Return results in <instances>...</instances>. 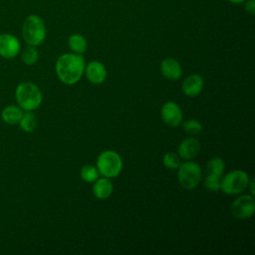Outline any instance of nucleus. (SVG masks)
<instances>
[{"instance_id": "23", "label": "nucleus", "mask_w": 255, "mask_h": 255, "mask_svg": "<svg viewBox=\"0 0 255 255\" xmlns=\"http://www.w3.org/2000/svg\"><path fill=\"white\" fill-rule=\"evenodd\" d=\"M244 8L248 13H250L251 15H254V12H255V2H254V0L247 1L244 5Z\"/></svg>"}, {"instance_id": "13", "label": "nucleus", "mask_w": 255, "mask_h": 255, "mask_svg": "<svg viewBox=\"0 0 255 255\" xmlns=\"http://www.w3.org/2000/svg\"><path fill=\"white\" fill-rule=\"evenodd\" d=\"M204 82L200 75L192 74L185 78L182 83V91L188 97H196L203 89Z\"/></svg>"}, {"instance_id": "7", "label": "nucleus", "mask_w": 255, "mask_h": 255, "mask_svg": "<svg viewBox=\"0 0 255 255\" xmlns=\"http://www.w3.org/2000/svg\"><path fill=\"white\" fill-rule=\"evenodd\" d=\"M224 161L220 157H212L206 164L207 173L204 178V186L210 191L220 190V180L224 171Z\"/></svg>"}, {"instance_id": "25", "label": "nucleus", "mask_w": 255, "mask_h": 255, "mask_svg": "<svg viewBox=\"0 0 255 255\" xmlns=\"http://www.w3.org/2000/svg\"><path fill=\"white\" fill-rule=\"evenodd\" d=\"M228 1H230L231 3H234V4H237V3H241V2H243L244 0H228Z\"/></svg>"}, {"instance_id": "2", "label": "nucleus", "mask_w": 255, "mask_h": 255, "mask_svg": "<svg viewBox=\"0 0 255 255\" xmlns=\"http://www.w3.org/2000/svg\"><path fill=\"white\" fill-rule=\"evenodd\" d=\"M15 97L18 106L24 111H34L40 107L43 97L37 85L32 82H23L18 85Z\"/></svg>"}, {"instance_id": "24", "label": "nucleus", "mask_w": 255, "mask_h": 255, "mask_svg": "<svg viewBox=\"0 0 255 255\" xmlns=\"http://www.w3.org/2000/svg\"><path fill=\"white\" fill-rule=\"evenodd\" d=\"M247 187H249L251 195H254L255 191H254V179H253V178L249 179V182H248V186H247Z\"/></svg>"}, {"instance_id": "21", "label": "nucleus", "mask_w": 255, "mask_h": 255, "mask_svg": "<svg viewBox=\"0 0 255 255\" xmlns=\"http://www.w3.org/2000/svg\"><path fill=\"white\" fill-rule=\"evenodd\" d=\"M163 165L167 169H177L178 166L180 165V156L174 152H167L163 155L162 158Z\"/></svg>"}, {"instance_id": "19", "label": "nucleus", "mask_w": 255, "mask_h": 255, "mask_svg": "<svg viewBox=\"0 0 255 255\" xmlns=\"http://www.w3.org/2000/svg\"><path fill=\"white\" fill-rule=\"evenodd\" d=\"M21 59L27 66L34 65L39 59V52L36 46L29 45L28 47H26L21 54Z\"/></svg>"}, {"instance_id": "3", "label": "nucleus", "mask_w": 255, "mask_h": 255, "mask_svg": "<svg viewBox=\"0 0 255 255\" xmlns=\"http://www.w3.org/2000/svg\"><path fill=\"white\" fill-rule=\"evenodd\" d=\"M99 173L107 178L117 177L123 168V160L120 154L114 150H105L97 158L96 165Z\"/></svg>"}, {"instance_id": "16", "label": "nucleus", "mask_w": 255, "mask_h": 255, "mask_svg": "<svg viewBox=\"0 0 255 255\" xmlns=\"http://www.w3.org/2000/svg\"><path fill=\"white\" fill-rule=\"evenodd\" d=\"M23 116V110L16 105H9L2 111V120L9 125L19 124Z\"/></svg>"}, {"instance_id": "6", "label": "nucleus", "mask_w": 255, "mask_h": 255, "mask_svg": "<svg viewBox=\"0 0 255 255\" xmlns=\"http://www.w3.org/2000/svg\"><path fill=\"white\" fill-rule=\"evenodd\" d=\"M178 182L184 189H193L201 180L202 173L200 166L190 160H186L178 166Z\"/></svg>"}, {"instance_id": "10", "label": "nucleus", "mask_w": 255, "mask_h": 255, "mask_svg": "<svg viewBox=\"0 0 255 255\" xmlns=\"http://www.w3.org/2000/svg\"><path fill=\"white\" fill-rule=\"evenodd\" d=\"M161 118L169 127H177L182 122V112L180 107L174 102H166L161 108Z\"/></svg>"}, {"instance_id": "22", "label": "nucleus", "mask_w": 255, "mask_h": 255, "mask_svg": "<svg viewBox=\"0 0 255 255\" xmlns=\"http://www.w3.org/2000/svg\"><path fill=\"white\" fill-rule=\"evenodd\" d=\"M182 128L185 132H187L188 134H192V135L198 134L202 130L201 123H199L195 119H190V120L185 121L182 125Z\"/></svg>"}, {"instance_id": "12", "label": "nucleus", "mask_w": 255, "mask_h": 255, "mask_svg": "<svg viewBox=\"0 0 255 255\" xmlns=\"http://www.w3.org/2000/svg\"><path fill=\"white\" fill-rule=\"evenodd\" d=\"M200 151V143L194 137H187L182 140L178 146V155L180 158L190 160Z\"/></svg>"}, {"instance_id": "1", "label": "nucleus", "mask_w": 255, "mask_h": 255, "mask_svg": "<svg viewBox=\"0 0 255 255\" xmlns=\"http://www.w3.org/2000/svg\"><path fill=\"white\" fill-rule=\"evenodd\" d=\"M85 60L79 54L67 53L61 55L56 62V74L66 85L76 84L84 74Z\"/></svg>"}, {"instance_id": "18", "label": "nucleus", "mask_w": 255, "mask_h": 255, "mask_svg": "<svg viewBox=\"0 0 255 255\" xmlns=\"http://www.w3.org/2000/svg\"><path fill=\"white\" fill-rule=\"evenodd\" d=\"M19 125L21 129L25 132H32L37 128V118L32 111H26V113H23Z\"/></svg>"}, {"instance_id": "15", "label": "nucleus", "mask_w": 255, "mask_h": 255, "mask_svg": "<svg viewBox=\"0 0 255 255\" xmlns=\"http://www.w3.org/2000/svg\"><path fill=\"white\" fill-rule=\"evenodd\" d=\"M93 193L98 199H107L113 192V184L110 178L103 177L94 181Z\"/></svg>"}, {"instance_id": "4", "label": "nucleus", "mask_w": 255, "mask_h": 255, "mask_svg": "<svg viewBox=\"0 0 255 255\" xmlns=\"http://www.w3.org/2000/svg\"><path fill=\"white\" fill-rule=\"evenodd\" d=\"M23 38L32 46L41 45L46 38V27L43 20L37 15L29 16L23 25Z\"/></svg>"}, {"instance_id": "8", "label": "nucleus", "mask_w": 255, "mask_h": 255, "mask_svg": "<svg viewBox=\"0 0 255 255\" xmlns=\"http://www.w3.org/2000/svg\"><path fill=\"white\" fill-rule=\"evenodd\" d=\"M231 213L235 218L246 219L253 215L255 211V200L253 195H241L231 204Z\"/></svg>"}, {"instance_id": "11", "label": "nucleus", "mask_w": 255, "mask_h": 255, "mask_svg": "<svg viewBox=\"0 0 255 255\" xmlns=\"http://www.w3.org/2000/svg\"><path fill=\"white\" fill-rule=\"evenodd\" d=\"M88 80L93 84H102L107 78V70L104 64L99 61H92L86 67L85 71Z\"/></svg>"}, {"instance_id": "20", "label": "nucleus", "mask_w": 255, "mask_h": 255, "mask_svg": "<svg viewBox=\"0 0 255 255\" xmlns=\"http://www.w3.org/2000/svg\"><path fill=\"white\" fill-rule=\"evenodd\" d=\"M99 171L97 169L96 166L91 165V164H87L84 165L81 169L80 175L82 177V179L86 182H94L95 180H97L99 178Z\"/></svg>"}, {"instance_id": "17", "label": "nucleus", "mask_w": 255, "mask_h": 255, "mask_svg": "<svg viewBox=\"0 0 255 255\" xmlns=\"http://www.w3.org/2000/svg\"><path fill=\"white\" fill-rule=\"evenodd\" d=\"M68 45L72 52L75 54L82 55L87 50V41L86 39L80 34H74L69 37Z\"/></svg>"}, {"instance_id": "14", "label": "nucleus", "mask_w": 255, "mask_h": 255, "mask_svg": "<svg viewBox=\"0 0 255 255\" xmlns=\"http://www.w3.org/2000/svg\"><path fill=\"white\" fill-rule=\"evenodd\" d=\"M160 71L166 79L171 81L178 80L182 75L180 64L172 58H166L160 63Z\"/></svg>"}, {"instance_id": "9", "label": "nucleus", "mask_w": 255, "mask_h": 255, "mask_svg": "<svg viewBox=\"0 0 255 255\" xmlns=\"http://www.w3.org/2000/svg\"><path fill=\"white\" fill-rule=\"evenodd\" d=\"M20 42L18 38L11 34L0 35V55L6 59L15 58L20 52Z\"/></svg>"}, {"instance_id": "5", "label": "nucleus", "mask_w": 255, "mask_h": 255, "mask_svg": "<svg viewBox=\"0 0 255 255\" xmlns=\"http://www.w3.org/2000/svg\"><path fill=\"white\" fill-rule=\"evenodd\" d=\"M249 176L243 170H232L220 180V190L225 194L233 195L243 192L248 188Z\"/></svg>"}]
</instances>
